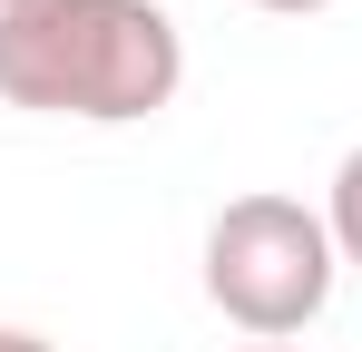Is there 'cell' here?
<instances>
[{
	"label": "cell",
	"instance_id": "cell-1",
	"mask_svg": "<svg viewBox=\"0 0 362 352\" xmlns=\"http://www.w3.org/2000/svg\"><path fill=\"white\" fill-rule=\"evenodd\" d=\"M186 40L157 0H20L0 10V108L137 127L177 108Z\"/></svg>",
	"mask_w": 362,
	"mask_h": 352
},
{
	"label": "cell",
	"instance_id": "cell-2",
	"mask_svg": "<svg viewBox=\"0 0 362 352\" xmlns=\"http://www.w3.org/2000/svg\"><path fill=\"white\" fill-rule=\"evenodd\" d=\"M333 225L303 196H226L206 225V303L255 343H294L333 303Z\"/></svg>",
	"mask_w": 362,
	"mask_h": 352
},
{
	"label": "cell",
	"instance_id": "cell-3",
	"mask_svg": "<svg viewBox=\"0 0 362 352\" xmlns=\"http://www.w3.org/2000/svg\"><path fill=\"white\" fill-rule=\"evenodd\" d=\"M323 225H333V254L362 264V147L333 167V196H323Z\"/></svg>",
	"mask_w": 362,
	"mask_h": 352
},
{
	"label": "cell",
	"instance_id": "cell-4",
	"mask_svg": "<svg viewBox=\"0 0 362 352\" xmlns=\"http://www.w3.org/2000/svg\"><path fill=\"white\" fill-rule=\"evenodd\" d=\"M255 10H274V20H313V10H333V0H255Z\"/></svg>",
	"mask_w": 362,
	"mask_h": 352
},
{
	"label": "cell",
	"instance_id": "cell-5",
	"mask_svg": "<svg viewBox=\"0 0 362 352\" xmlns=\"http://www.w3.org/2000/svg\"><path fill=\"white\" fill-rule=\"evenodd\" d=\"M0 352H59V343H40V333H20V323H0Z\"/></svg>",
	"mask_w": 362,
	"mask_h": 352
},
{
	"label": "cell",
	"instance_id": "cell-6",
	"mask_svg": "<svg viewBox=\"0 0 362 352\" xmlns=\"http://www.w3.org/2000/svg\"><path fill=\"white\" fill-rule=\"evenodd\" d=\"M235 352H294V343H235Z\"/></svg>",
	"mask_w": 362,
	"mask_h": 352
},
{
	"label": "cell",
	"instance_id": "cell-7",
	"mask_svg": "<svg viewBox=\"0 0 362 352\" xmlns=\"http://www.w3.org/2000/svg\"><path fill=\"white\" fill-rule=\"evenodd\" d=\"M0 10H20V0H0Z\"/></svg>",
	"mask_w": 362,
	"mask_h": 352
}]
</instances>
